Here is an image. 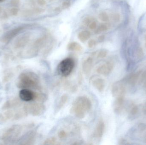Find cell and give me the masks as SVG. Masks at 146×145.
<instances>
[{
  "label": "cell",
  "mask_w": 146,
  "mask_h": 145,
  "mask_svg": "<svg viewBox=\"0 0 146 145\" xmlns=\"http://www.w3.org/2000/svg\"><path fill=\"white\" fill-rule=\"evenodd\" d=\"M92 107V102L88 98L84 96H79L73 102L71 113L76 117L82 119Z\"/></svg>",
  "instance_id": "cell-1"
},
{
  "label": "cell",
  "mask_w": 146,
  "mask_h": 145,
  "mask_svg": "<svg viewBox=\"0 0 146 145\" xmlns=\"http://www.w3.org/2000/svg\"><path fill=\"white\" fill-rule=\"evenodd\" d=\"M17 87L21 89H39L40 81L38 76L33 72H26L19 76L17 82Z\"/></svg>",
  "instance_id": "cell-2"
},
{
  "label": "cell",
  "mask_w": 146,
  "mask_h": 145,
  "mask_svg": "<svg viewBox=\"0 0 146 145\" xmlns=\"http://www.w3.org/2000/svg\"><path fill=\"white\" fill-rule=\"evenodd\" d=\"M24 127L20 125H14L3 132L1 139L5 143L15 142L22 134Z\"/></svg>",
  "instance_id": "cell-3"
},
{
  "label": "cell",
  "mask_w": 146,
  "mask_h": 145,
  "mask_svg": "<svg viewBox=\"0 0 146 145\" xmlns=\"http://www.w3.org/2000/svg\"><path fill=\"white\" fill-rule=\"evenodd\" d=\"M27 114L28 113L25 107L19 110H8L0 114V122L18 120L26 116Z\"/></svg>",
  "instance_id": "cell-4"
},
{
  "label": "cell",
  "mask_w": 146,
  "mask_h": 145,
  "mask_svg": "<svg viewBox=\"0 0 146 145\" xmlns=\"http://www.w3.org/2000/svg\"><path fill=\"white\" fill-rule=\"evenodd\" d=\"M74 65V61L72 58H67L63 60L58 65V74L62 76H68L72 72Z\"/></svg>",
  "instance_id": "cell-5"
},
{
  "label": "cell",
  "mask_w": 146,
  "mask_h": 145,
  "mask_svg": "<svg viewBox=\"0 0 146 145\" xmlns=\"http://www.w3.org/2000/svg\"><path fill=\"white\" fill-rule=\"evenodd\" d=\"M25 107L28 114L33 116L41 115L45 111V106L40 102L27 104Z\"/></svg>",
  "instance_id": "cell-6"
},
{
  "label": "cell",
  "mask_w": 146,
  "mask_h": 145,
  "mask_svg": "<svg viewBox=\"0 0 146 145\" xmlns=\"http://www.w3.org/2000/svg\"><path fill=\"white\" fill-rule=\"evenodd\" d=\"M114 69V64L112 62L108 61L100 65L97 68V73L104 76L109 75Z\"/></svg>",
  "instance_id": "cell-7"
},
{
  "label": "cell",
  "mask_w": 146,
  "mask_h": 145,
  "mask_svg": "<svg viewBox=\"0 0 146 145\" xmlns=\"http://www.w3.org/2000/svg\"><path fill=\"white\" fill-rule=\"evenodd\" d=\"M19 98L22 101L30 102L35 100V92L28 89H22L19 92Z\"/></svg>",
  "instance_id": "cell-8"
},
{
  "label": "cell",
  "mask_w": 146,
  "mask_h": 145,
  "mask_svg": "<svg viewBox=\"0 0 146 145\" xmlns=\"http://www.w3.org/2000/svg\"><path fill=\"white\" fill-rule=\"evenodd\" d=\"M111 93L113 97L117 98L124 96L125 93V89L121 82L118 81L113 84L111 89Z\"/></svg>",
  "instance_id": "cell-9"
},
{
  "label": "cell",
  "mask_w": 146,
  "mask_h": 145,
  "mask_svg": "<svg viewBox=\"0 0 146 145\" xmlns=\"http://www.w3.org/2000/svg\"><path fill=\"white\" fill-rule=\"evenodd\" d=\"M92 85L99 92H102L105 87V82L103 78L99 77H93L91 79Z\"/></svg>",
  "instance_id": "cell-10"
},
{
  "label": "cell",
  "mask_w": 146,
  "mask_h": 145,
  "mask_svg": "<svg viewBox=\"0 0 146 145\" xmlns=\"http://www.w3.org/2000/svg\"><path fill=\"white\" fill-rule=\"evenodd\" d=\"M20 100L18 98L10 99L4 103L2 106L3 110H8L16 108L21 105Z\"/></svg>",
  "instance_id": "cell-11"
},
{
  "label": "cell",
  "mask_w": 146,
  "mask_h": 145,
  "mask_svg": "<svg viewBox=\"0 0 146 145\" xmlns=\"http://www.w3.org/2000/svg\"><path fill=\"white\" fill-rule=\"evenodd\" d=\"M105 125L104 121L100 119L98 122L94 132V137L97 139H100L104 135V132Z\"/></svg>",
  "instance_id": "cell-12"
},
{
  "label": "cell",
  "mask_w": 146,
  "mask_h": 145,
  "mask_svg": "<svg viewBox=\"0 0 146 145\" xmlns=\"http://www.w3.org/2000/svg\"><path fill=\"white\" fill-rule=\"evenodd\" d=\"M94 64V60L92 56L86 59L82 64V70L86 75H89L92 71Z\"/></svg>",
  "instance_id": "cell-13"
},
{
  "label": "cell",
  "mask_w": 146,
  "mask_h": 145,
  "mask_svg": "<svg viewBox=\"0 0 146 145\" xmlns=\"http://www.w3.org/2000/svg\"><path fill=\"white\" fill-rule=\"evenodd\" d=\"M114 101L113 109L115 113L120 114L122 110L124 103V96L117 97Z\"/></svg>",
  "instance_id": "cell-14"
},
{
  "label": "cell",
  "mask_w": 146,
  "mask_h": 145,
  "mask_svg": "<svg viewBox=\"0 0 146 145\" xmlns=\"http://www.w3.org/2000/svg\"><path fill=\"white\" fill-rule=\"evenodd\" d=\"M36 135L34 132H31L25 135L21 139L19 144L21 145H32L35 141L36 138Z\"/></svg>",
  "instance_id": "cell-15"
},
{
  "label": "cell",
  "mask_w": 146,
  "mask_h": 145,
  "mask_svg": "<svg viewBox=\"0 0 146 145\" xmlns=\"http://www.w3.org/2000/svg\"><path fill=\"white\" fill-rule=\"evenodd\" d=\"M91 37V33L88 31L84 30L81 31L78 34V37L79 40L82 42H85L89 39Z\"/></svg>",
  "instance_id": "cell-16"
},
{
  "label": "cell",
  "mask_w": 146,
  "mask_h": 145,
  "mask_svg": "<svg viewBox=\"0 0 146 145\" xmlns=\"http://www.w3.org/2000/svg\"><path fill=\"white\" fill-rule=\"evenodd\" d=\"M68 100V97L67 95L65 94L62 95L60 98L57 106H56V110H60L62 107H64V106L66 105V103L67 102Z\"/></svg>",
  "instance_id": "cell-17"
},
{
  "label": "cell",
  "mask_w": 146,
  "mask_h": 145,
  "mask_svg": "<svg viewBox=\"0 0 146 145\" xmlns=\"http://www.w3.org/2000/svg\"><path fill=\"white\" fill-rule=\"evenodd\" d=\"M68 49L70 51L80 52L82 50V48L79 43L74 42L71 43L68 45Z\"/></svg>",
  "instance_id": "cell-18"
},
{
  "label": "cell",
  "mask_w": 146,
  "mask_h": 145,
  "mask_svg": "<svg viewBox=\"0 0 146 145\" xmlns=\"http://www.w3.org/2000/svg\"><path fill=\"white\" fill-rule=\"evenodd\" d=\"M47 96L45 94L35 92V98L34 100H36L38 102L42 103L47 100Z\"/></svg>",
  "instance_id": "cell-19"
},
{
  "label": "cell",
  "mask_w": 146,
  "mask_h": 145,
  "mask_svg": "<svg viewBox=\"0 0 146 145\" xmlns=\"http://www.w3.org/2000/svg\"><path fill=\"white\" fill-rule=\"evenodd\" d=\"M107 54V51L101 50L99 52H95L92 54V57H96L98 58H103L106 57Z\"/></svg>",
  "instance_id": "cell-20"
},
{
  "label": "cell",
  "mask_w": 146,
  "mask_h": 145,
  "mask_svg": "<svg viewBox=\"0 0 146 145\" xmlns=\"http://www.w3.org/2000/svg\"><path fill=\"white\" fill-rule=\"evenodd\" d=\"M21 28H17V29H14V30L11 31L9 33H8V34L6 35L5 38H6V39H7V40L11 39V38L14 37L19 31H20L21 30Z\"/></svg>",
  "instance_id": "cell-21"
},
{
  "label": "cell",
  "mask_w": 146,
  "mask_h": 145,
  "mask_svg": "<svg viewBox=\"0 0 146 145\" xmlns=\"http://www.w3.org/2000/svg\"><path fill=\"white\" fill-rule=\"evenodd\" d=\"M109 26L108 24H101L99 26L96 31V33H99L100 32H104L108 30Z\"/></svg>",
  "instance_id": "cell-22"
},
{
  "label": "cell",
  "mask_w": 146,
  "mask_h": 145,
  "mask_svg": "<svg viewBox=\"0 0 146 145\" xmlns=\"http://www.w3.org/2000/svg\"><path fill=\"white\" fill-rule=\"evenodd\" d=\"M56 144V140L54 137L47 139L43 143V145H54Z\"/></svg>",
  "instance_id": "cell-23"
},
{
  "label": "cell",
  "mask_w": 146,
  "mask_h": 145,
  "mask_svg": "<svg viewBox=\"0 0 146 145\" xmlns=\"http://www.w3.org/2000/svg\"><path fill=\"white\" fill-rule=\"evenodd\" d=\"M99 18L101 21L104 22H107L109 21V17L107 14L106 12H101L99 15Z\"/></svg>",
  "instance_id": "cell-24"
},
{
  "label": "cell",
  "mask_w": 146,
  "mask_h": 145,
  "mask_svg": "<svg viewBox=\"0 0 146 145\" xmlns=\"http://www.w3.org/2000/svg\"><path fill=\"white\" fill-rule=\"evenodd\" d=\"M138 112V108L137 106H135L133 107L132 110H131L129 113L130 117L133 118V117L135 116Z\"/></svg>",
  "instance_id": "cell-25"
},
{
  "label": "cell",
  "mask_w": 146,
  "mask_h": 145,
  "mask_svg": "<svg viewBox=\"0 0 146 145\" xmlns=\"http://www.w3.org/2000/svg\"><path fill=\"white\" fill-rule=\"evenodd\" d=\"M58 135L60 139L63 140L66 138L67 133L64 130H61L58 133Z\"/></svg>",
  "instance_id": "cell-26"
},
{
  "label": "cell",
  "mask_w": 146,
  "mask_h": 145,
  "mask_svg": "<svg viewBox=\"0 0 146 145\" xmlns=\"http://www.w3.org/2000/svg\"><path fill=\"white\" fill-rule=\"evenodd\" d=\"M71 6V3L68 0L64 1L62 4V8L63 9H66L68 8Z\"/></svg>",
  "instance_id": "cell-27"
},
{
  "label": "cell",
  "mask_w": 146,
  "mask_h": 145,
  "mask_svg": "<svg viewBox=\"0 0 146 145\" xmlns=\"http://www.w3.org/2000/svg\"><path fill=\"white\" fill-rule=\"evenodd\" d=\"M97 44V42L94 40H91L88 42V47L90 48H92L95 47Z\"/></svg>",
  "instance_id": "cell-28"
},
{
  "label": "cell",
  "mask_w": 146,
  "mask_h": 145,
  "mask_svg": "<svg viewBox=\"0 0 146 145\" xmlns=\"http://www.w3.org/2000/svg\"><path fill=\"white\" fill-rule=\"evenodd\" d=\"M88 26H89V28H90L91 30H95V29H96V28H97V23H96V22L95 21H92Z\"/></svg>",
  "instance_id": "cell-29"
},
{
  "label": "cell",
  "mask_w": 146,
  "mask_h": 145,
  "mask_svg": "<svg viewBox=\"0 0 146 145\" xmlns=\"http://www.w3.org/2000/svg\"><path fill=\"white\" fill-rule=\"evenodd\" d=\"M92 21V20L91 19V18L87 17V18H86L84 19V20H83V23L85 25L88 26Z\"/></svg>",
  "instance_id": "cell-30"
},
{
  "label": "cell",
  "mask_w": 146,
  "mask_h": 145,
  "mask_svg": "<svg viewBox=\"0 0 146 145\" xmlns=\"http://www.w3.org/2000/svg\"><path fill=\"white\" fill-rule=\"evenodd\" d=\"M37 3L41 6H43L46 4V1L45 0H37Z\"/></svg>",
  "instance_id": "cell-31"
},
{
  "label": "cell",
  "mask_w": 146,
  "mask_h": 145,
  "mask_svg": "<svg viewBox=\"0 0 146 145\" xmlns=\"http://www.w3.org/2000/svg\"><path fill=\"white\" fill-rule=\"evenodd\" d=\"M11 13L13 15H16L18 13V9L15 8L13 9L11 11Z\"/></svg>",
  "instance_id": "cell-32"
},
{
  "label": "cell",
  "mask_w": 146,
  "mask_h": 145,
  "mask_svg": "<svg viewBox=\"0 0 146 145\" xmlns=\"http://www.w3.org/2000/svg\"><path fill=\"white\" fill-rule=\"evenodd\" d=\"M104 36L103 35H101L98 37V41L100 42H101L104 41Z\"/></svg>",
  "instance_id": "cell-33"
},
{
  "label": "cell",
  "mask_w": 146,
  "mask_h": 145,
  "mask_svg": "<svg viewBox=\"0 0 146 145\" xmlns=\"http://www.w3.org/2000/svg\"><path fill=\"white\" fill-rule=\"evenodd\" d=\"M12 1L13 2V5H15V4H17V3H19V2H17V1H19L18 0H13Z\"/></svg>",
  "instance_id": "cell-34"
},
{
  "label": "cell",
  "mask_w": 146,
  "mask_h": 145,
  "mask_svg": "<svg viewBox=\"0 0 146 145\" xmlns=\"http://www.w3.org/2000/svg\"><path fill=\"white\" fill-rule=\"evenodd\" d=\"M2 1V0H0V1Z\"/></svg>",
  "instance_id": "cell-35"
},
{
  "label": "cell",
  "mask_w": 146,
  "mask_h": 145,
  "mask_svg": "<svg viewBox=\"0 0 146 145\" xmlns=\"http://www.w3.org/2000/svg\"><path fill=\"white\" fill-rule=\"evenodd\" d=\"M1 8H0V10H1Z\"/></svg>",
  "instance_id": "cell-36"
},
{
  "label": "cell",
  "mask_w": 146,
  "mask_h": 145,
  "mask_svg": "<svg viewBox=\"0 0 146 145\" xmlns=\"http://www.w3.org/2000/svg\"></svg>",
  "instance_id": "cell-37"
}]
</instances>
